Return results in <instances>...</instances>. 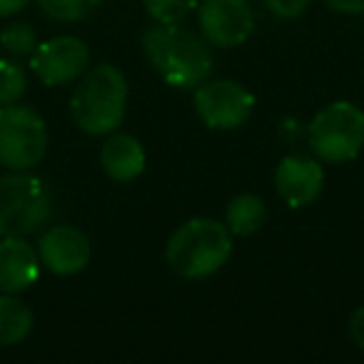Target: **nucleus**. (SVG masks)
Wrapping results in <instances>:
<instances>
[{
    "instance_id": "9b49d317",
    "label": "nucleus",
    "mask_w": 364,
    "mask_h": 364,
    "mask_svg": "<svg viewBox=\"0 0 364 364\" xmlns=\"http://www.w3.org/2000/svg\"><path fill=\"white\" fill-rule=\"evenodd\" d=\"M277 193L289 208H304L319 198L324 185V170L307 155H287L274 170Z\"/></svg>"
},
{
    "instance_id": "a211bd4d",
    "label": "nucleus",
    "mask_w": 364,
    "mask_h": 364,
    "mask_svg": "<svg viewBox=\"0 0 364 364\" xmlns=\"http://www.w3.org/2000/svg\"><path fill=\"white\" fill-rule=\"evenodd\" d=\"M0 46L16 58L33 55V50L38 48V36L28 23H13L0 33Z\"/></svg>"
},
{
    "instance_id": "f257e3e1",
    "label": "nucleus",
    "mask_w": 364,
    "mask_h": 364,
    "mask_svg": "<svg viewBox=\"0 0 364 364\" xmlns=\"http://www.w3.org/2000/svg\"><path fill=\"white\" fill-rule=\"evenodd\" d=\"M142 50L162 80L177 90H195L213 73V50L208 41L177 23H157L150 28L142 36Z\"/></svg>"
},
{
    "instance_id": "f3484780",
    "label": "nucleus",
    "mask_w": 364,
    "mask_h": 364,
    "mask_svg": "<svg viewBox=\"0 0 364 364\" xmlns=\"http://www.w3.org/2000/svg\"><path fill=\"white\" fill-rule=\"evenodd\" d=\"M28 77L18 63L0 60V105H13L26 95Z\"/></svg>"
},
{
    "instance_id": "423d86ee",
    "label": "nucleus",
    "mask_w": 364,
    "mask_h": 364,
    "mask_svg": "<svg viewBox=\"0 0 364 364\" xmlns=\"http://www.w3.org/2000/svg\"><path fill=\"white\" fill-rule=\"evenodd\" d=\"M48 150V127L28 105L0 107V165L8 170H31Z\"/></svg>"
},
{
    "instance_id": "dca6fc26",
    "label": "nucleus",
    "mask_w": 364,
    "mask_h": 364,
    "mask_svg": "<svg viewBox=\"0 0 364 364\" xmlns=\"http://www.w3.org/2000/svg\"><path fill=\"white\" fill-rule=\"evenodd\" d=\"M97 3H100V0H38L41 11L46 13L48 18L60 21V23L82 21Z\"/></svg>"
},
{
    "instance_id": "f03ea898",
    "label": "nucleus",
    "mask_w": 364,
    "mask_h": 364,
    "mask_svg": "<svg viewBox=\"0 0 364 364\" xmlns=\"http://www.w3.org/2000/svg\"><path fill=\"white\" fill-rule=\"evenodd\" d=\"M127 82L115 65H95L80 75L70 97V115L87 135H110L122 125Z\"/></svg>"
},
{
    "instance_id": "f8f14e48",
    "label": "nucleus",
    "mask_w": 364,
    "mask_h": 364,
    "mask_svg": "<svg viewBox=\"0 0 364 364\" xmlns=\"http://www.w3.org/2000/svg\"><path fill=\"white\" fill-rule=\"evenodd\" d=\"M41 277L38 250L26 237H0V292L18 294Z\"/></svg>"
},
{
    "instance_id": "5701e85b",
    "label": "nucleus",
    "mask_w": 364,
    "mask_h": 364,
    "mask_svg": "<svg viewBox=\"0 0 364 364\" xmlns=\"http://www.w3.org/2000/svg\"><path fill=\"white\" fill-rule=\"evenodd\" d=\"M31 0H0V18H11L21 13Z\"/></svg>"
},
{
    "instance_id": "20e7f679",
    "label": "nucleus",
    "mask_w": 364,
    "mask_h": 364,
    "mask_svg": "<svg viewBox=\"0 0 364 364\" xmlns=\"http://www.w3.org/2000/svg\"><path fill=\"white\" fill-rule=\"evenodd\" d=\"M53 215V198L41 177L16 170L0 177V237H26Z\"/></svg>"
},
{
    "instance_id": "4be33fe9",
    "label": "nucleus",
    "mask_w": 364,
    "mask_h": 364,
    "mask_svg": "<svg viewBox=\"0 0 364 364\" xmlns=\"http://www.w3.org/2000/svg\"><path fill=\"white\" fill-rule=\"evenodd\" d=\"M349 337H352V342L364 352V307L357 309V312L352 314V319H349Z\"/></svg>"
},
{
    "instance_id": "1a4fd4ad",
    "label": "nucleus",
    "mask_w": 364,
    "mask_h": 364,
    "mask_svg": "<svg viewBox=\"0 0 364 364\" xmlns=\"http://www.w3.org/2000/svg\"><path fill=\"white\" fill-rule=\"evenodd\" d=\"M200 28L208 43L218 48H235L252 36L255 13L247 0H203Z\"/></svg>"
},
{
    "instance_id": "6ab92c4d",
    "label": "nucleus",
    "mask_w": 364,
    "mask_h": 364,
    "mask_svg": "<svg viewBox=\"0 0 364 364\" xmlns=\"http://www.w3.org/2000/svg\"><path fill=\"white\" fill-rule=\"evenodd\" d=\"M198 6V0H145L147 16L162 26H172L188 18V13Z\"/></svg>"
},
{
    "instance_id": "ddd939ff",
    "label": "nucleus",
    "mask_w": 364,
    "mask_h": 364,
    "mask_svg": "<svg viewBox=\"0 0 364 364\" xmlns=\"http://www.w3.org/2000/svg\"><path fill=\"white\" fill-rule=\"evenodd\" d=\"M100 162L107 177L117 182H130L145 170V150L137 137L117 132L105 140L100 150Z\"/></svg>"
},
{
    "instance_id": "2eb2a0df",
    "label": "nucleus",
    "mask_w": 364,
    "mask_h": 364,
    "mask_svg": "<svg viewBox=\"0 0 364 364\" xmlns=\"http://www.w3.org/2000/svg\"><path fill=\"white\" fill-rule=\"evenodd\" d=\"M264 218H267V208H264V203L257 195H237V198L228 205V213H225L228 223L225 225H228L230 235L247 237V235L257 232V230L262 228Z\"/></svg>"
},
{
    "instance_id": "412c9836",
    "label": "nucleus",
    "mask_w": 364,
    "mask_h": 364,
    "mask_svg": "<svg viewBox=\"0 0 364 364\" xmlns=\"http://www.w3.org/2000/svg\"><path fill=\"white\" fill-rule=\"evenodd\" d=\"M324 3L344 16H364V0H324Z\"/></svg>"
},
{
    "instance_id": "6e6552de",
    "label": "nucleus",
    "mask_w": 364,
    "mask_h": 364,
    "mask_svg": "<svg viewBox=\"0 0 364 364\" xmlns=\"http://www.w3.org/2000/svg\"><path fill=\"white\" fill-rule=\"evenodd\" d=\"M90 65V50L80 38L60 36L53 41L38 43L31 55V68L38 80L48 87L70 85L80 80V75Z\"/></svg>"
},
{
    "instance_id": "0eeeda50",
    "label": "nucleus",
    "mask_w": 364,
    "mask_h": 364,
    "mask_svg": "<svg viewBox=\"0 0 364 364\" xmlns=\"http://www.w3.org/2000/svg\"><path fill=\"white\" fill-rule=\"evenodd\" d=\"M255 97L235 80H205L195 87V110L213 130H235L252 115Z\"/></svg>"
},
{
    "instance_id": "aec40b11",
    "label": "nucleus",
    "mask_w": 364,
    "mask_h": 364,
    "mask_svg": "<svg viewBox=\"0 0 364 364\" xmlns=\"http://www.w3.org/2000/svg\"><path fill=\"white\" fill-rule=\"evenodd\" d=\"M267 8L282 21H294L309 8V0H267Z\"/></svg>"
},
{
    "instance_id": "7ed1b4c3",
    "label": "nucleus",
    "mask_w": 364,
    "mask_h": 364,
    "mask_svg": "<svg viewBox=\"0 0 364 364\" xmlns=\"http://www.w3.org/2000/svg\"><path fill=\"white\" fill-rule=\"evenodd\" d=\"M232 252V237L228 225L210 218H195L172 232L167 242V264L180 277L203 279L218 272Z\"/></svg>"
},
{
    "instance_id": "39448f33",
    "label": "nucleus",
    "mask_w": 364,
    "mask_h": 364,
    "mask_svg": "<svg viewBox=\"0 0 364 364\" xmlns=\"http://www.w3.org/2000/svg\"><path fill=\"white\" fill-rule=\"evenodd\" d=\"M309 147L324 162H347L364 147V112L352 102H332L309 122Z\"/></svg>"
},
{
    "instance_id": "9d476101",
    "label": "nucleus",
    "mask_w": 364,
    "mask_h": 364,
    "mask_svg": "<svg viewBox=\"0 0 364 364\" xmlns=\"http://www.w3.org/2000/svg\"><path fill=\"white\" fill-rule=\"evenodd\" d=\"M38 257L53 274H75L90 262V240L73 225H55L38 242Z\"/></svg>"
},
{
    "instance_id": "4468645a",
    "label": "nucleus",
    "mask_w": 364,
    "mask_h": 364,
    "mask_svg": "<svg viewBox=\"0 0 364 364\" xmlns=\"http://www.w3.org/2000/svg\"><path fill=\"white\" fill-rule=\"evenodd\" d=\"M33 329V312L26 302L11 297V294H0V347H11L18 344L31 334Z\"/></svg>"
}]
</instances>
